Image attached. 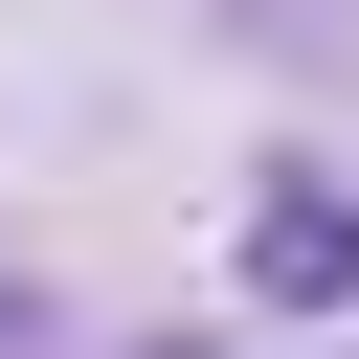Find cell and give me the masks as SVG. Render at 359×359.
<instances>
[{"instance_id":"obj_1","label":"cell","mask_w":359,"mask_h":359,"mask_svg":"<svg viewBox=\"0 0 359 359\" xmlns=\"http://www.w3.org/2000/svg\"><path fill=\"white\" fill-rule=\"evenodd\" d=\"M247 292H269V314H359V180L292 157V180L247 202Z\"/></svg>"},{"instance_id":"obj_2","label":"cell","mask_w":359,"mask_h":359,"mask_svg":"<svg viewBox=\"0 0 359 359\" xmlns=\"http://www.w3.org/2000/svg\"><path fill=\"white\" fill-rule=\"evenodd\" d=\"M22 337H45V292H22V269H0V359H22Z\"/></svg>"}]
</instances>
